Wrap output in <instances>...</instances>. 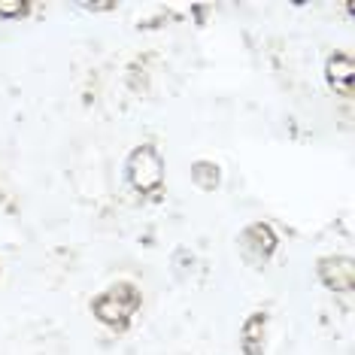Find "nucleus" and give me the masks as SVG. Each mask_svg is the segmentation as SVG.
Listing matches in <instances>:
<instances>
[{
  "instance_id": "f257e3e1",
  "label": "nucleus",
  "mask_w": 355,
  "mask_h": 355,
  "mask_svg": "<svg viewBox=\"0 0 355 355\" xmlns=\"http://www.w3.org/2000/svg\"><path fill=\"white\" fill-rule=\"evenodd\" d=\"M143 306V292L140 286L131 279H119L112 286L101 288L98 295L88 301V313L101 322L103 328H110L112 334H128Z\"/></svg>"
},
{
  "instance_id": "f03ea898",
  "label": "nucleus",
  "mask_w": 355,
  "mask_h": 355,
  "mask_svg": "<svg viewBox=\"0 0 355 355\" xmlns=\"http://www.w3.org/2000/svg\"><path fill=\"white\" fill-rule=\"evenodd\" d=\"M164 155L158 152L155 143H140L128 152L125 161V180L137 191L140 200H161L164 198Z\"/></svg>"
},
{
  "instance_id": "7ed1b4c3",
  "label": "nucleus",
  "mask_w": 355,
  "mask_h": 355,
  "mask_svg": "<svg viewBox=\"0 0 355 355\" xmlns=\"http://www.w3.org/2000/svg\"><path fill=\"white\" fill-rule=\"evenodd\" d=\"M279 249V234L270 222H249L243 231L237 234V252L249 268H264Z\"/></svg>"
},
{
  "instance_id": "20e7f679",
  "label": "nucleus",
  "mask_w": 355,
  "mask_h": 355,
  "mask_svg": "<svg viewBox=\"0 0 355 355\" xmlns=\"http://www.w3.org/2000/svg\"><path fill=\"white\" fill-rule=\"evenodd\" d=\"M316 277L328 292L349 295L355 288V261L352 255H322L316 261Z\"/></svg>"
},
{
  "instance_id": "39448f33",
  "label": "nucleus",
  "mask_w": 355,
  "mask_h": 355,
  "mask_svg": "<svg viewBox=\"0 0 355 355\" xmlns=\"http://www.w3.org/2000/svg\"><path fill=\"white\" fill-rule=\"evenodd\" d=\"M268 325H270L268 310L249 313L243 319V325H240V352L243 355H264V349H268Z\"/></svg>"
},
{
  "instance_id": "423d86ee",
  "label": "nucleus",
  "mask_w": 355,
  "mask_h": 355,
  "mask_svg": "<svg viewBox=\"0 0 355 355\" xmlns=\"http://www.w3.org/2000/svg\"><path fill=\"white\" fill-rule=\"evenodd\" d=\"M352 79H355V61L349 52H331L325 61V83L337 94L349 98L352 94Z\"/></svg>"
},
{
  "instance_id": "0eeeda50",
  "label": "nucleus",
  "mask_w": 355,
  "mask_h": 355,
  "mask_svg": "<svg viewBox=\"0 0 355 355\" xmlns=\"http://www.w3.org/2000/svg\"><path fill=\"white\" fill-rule=\"evenodd\" d=\"M189 176L198 191H219V185H222V167L209 158H198L195 164H191Z\"/></svg>"
},
{
  "instance_id": "6e6552de",
  "label": "nucleus",
  "mask_w": 355,
  "mask_h": 355,
  "mask_svg": "<svg viewBox=\"0 0 355 355\" xmlns=\"http://www.w3.org/2000/svg\"><path fill=\"white\" fill-rule=\"evenodd\" d=\"M31 12H34V3H31V0H0V19L3 21H19Z\"/></svg>"
},
{
  "instance_id": "1a4fd4ad",
  "label": "nucleus",
  "mask_w": 355,
  "mask_h": 355,
  "mask_svg": "<svg viewBox=\"0 0 355 355\" xmlns=\"http://www.w3.org/2000/svg\"><path fill=\"white\" fill-rule=\"evenodd\" d=\"M83 10H92V12H101V10H116V3H85Z\"/></svg>"
},
{
  "instance_id": "9d476101",
  "label": "nucleus",
  "mask_w": 355,
  "mask_h": 355,
  "mask_svg": "<svg viewBox=\"0 0 355 355\" xmlns=\"http://www.w3.org/2000/svg\"><path fill=\"white\" fill-rule=\"evenodd\" d=\"M0 204H6V198H3V191H0Z\"/></svg>"
}]
</instances>
